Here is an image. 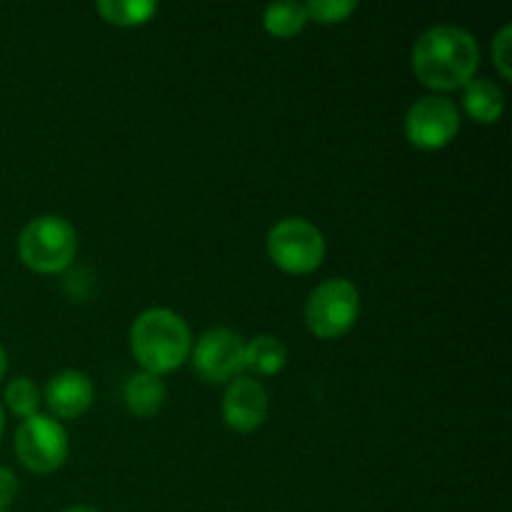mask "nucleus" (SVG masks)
Wrapping results in <instances>:
<instances>
[{
    "label": "nucleus",
    "instance_id": "12",
    "mask_svg": "<svg viewBox=\"0 0 512 512\" xmlns=\"http://www.w3.org/2000/svg\"><path fill=\"white\" fill-rule=\"evenodd\" d=\"M463 108L473 120L490 125L503 115L505 93L490 78H473L463 88Z\"/></svg>",
    "mask_w": 512,
    "mask_h": 512
},
{
    "label": "nucleus",
    "instance_id": "7",
    "mask_svg": "<svg viewBox=\"0 0 512 512\" xmlns=\"http://www.w3.org/2000/svg\"><path fill=\"white\" fill-rule=\"evenodd\" d=\"M405 138L420 150H440L458 135L460 110L445 95H425L405 113Z\"/></svg>",
    "mask_w": 512,
    "mask_h": 512
},
{
    "label": "nucleus",
    "instance_id": "16",
    "mask_svg": "<svg viewBox=\"0 0 512 512\" xmlns=\"http://www.w3.org/2000/svg\"><path fill=\"white\" fill-rule=\"evenodd\" d=\"M5 403H8V408L13 410L18 418H33V415H38L40 408L38 385L30 378L10 380L8 388H5Z\"/></svg>",
    "mask_w": 512,
    "mask_h": 512
},
{
    "label": "nucleus",
    "instance_id": "4",
    "mask_svg": "<svg viewBox=\"0 0 512 512\" xmlns=\"http://www.w3.org/2000/svg\"><path fill=\"white\" fill-rule=\"evenodd\" d=\"M265 248H268L270 260L278 265L280 270L293 275L313 273L320 268L325 260V238L305 218H283L270 228L268 238H265Z\"/></svg>",
    "mask_w": 512,
    "mask_h": 512
},
{
    "label": "nucleus",
    "instance_id": "19",
    "mask_svg": "<svg viewBox=\"0 0 512 512\" xmlns=\"http://www.w3.org/2000/svg\"><path fill=\"white\" fill-rule=\"evenodd\" d=\"M18 488L20 485L13 470L0 465V510H5L10 503H13L15 495H18Z\"/></svg>",
    "mask_w": 512,
    "mask_h": 512
},
{
    "label": "nucleus",
    "instance_id": "6",
    "mask_svg": "<svg viewBox=\"0 0 512 512\" xmlns=\"http://www.w3.org/2000/svg\"><path fill=\"white\" fill-rule=\"evenodd\" d=\"M15 455L30 473L48 475L63 468L70 455L68 430L50 415H33L15 433Z\"/></svg>",
    "mask_w": 512,
    "mask_h": 512
},
{
    "label": "nucleus",
    "instance_id": "8",
    "mask_svg": "<svg viewBox=\"0 0 512 512\" xmlns=\"http://www.w3.org/2000/svg\"><path fill=\"white\" fill-rule=\"evenodd\" d=\"M193 365L208 383H230L245 370V340L228 328H213L195 343Z\"/></svg>",
    "mask_w": 512,
    "mask_h": 512
},
{
    "label": "nucleus",
    "instance_id": "18",
    "mask_svg": "<svg viewBox=\"0 0 512 512\" xmlns=\"http://www.w3.org/2000/svg\"><path fill=\"white\" fill-rule=\"evenodd\" d=\"M510 48H512V28H510V25H503V28L498 30V35H495V40H493V60H495V65H498L500 75H503L505 80L512 78Z\"/></svg>",
    "mask_w": 512,
    "mask_h": 512
},
{
    "label": "nucleus",
    "instance_id": "5",
    "mask_svg": "<svg viewBox=\"0 0 512 512\" xmlns=\"http://www.w3.org/2000/svg\"><path fill=\"white\" fill-rule=\"evenodd\" d=\"M360 315V293L350 280L330 278L305 300V325L320 340L348 333Z\"/></svg>",
    "mask_w": 512,
    "mask_h": 512
},
{
    "label": "nucleus",
    "instance_id": "1",
    "mask_svg": "<svg viewBox=\"0 0 512 512\" xmlns=\"http://www.w3.org/2000/svg\"><path fill=\"white\" fill-rule=\"evenodd\" d=\"M478 60V40L460 25H433L415 40L413 70L433 90H463L473 80Z\"/></svg>",
    "mask_w": 512,
    "mask_h": 512
},
{
    "label": "nucleus",
    "instance_id": "23",
    "mask_svg": "<svg viewBox=\"0 0 512 512\" xmlns=\"http://www.w3.org/2000/svg\"><path fill=\"white\" fill-rule=\"evenodd\" d=\"M0 512H5V510H0Z\"/></svg>",
    "mask_w": 512,
    "mask_h": 512
},
{
    "label": "nucleus",
    "instance_id": "17",
    "mask_svg": "<svg viewBox=\"0 0 512 512\" xmlns=\"http://www.w3.org/2000/svg\"><path fill=\"white\" fill-rule=\"evenodd\" d=\"M358 3L355 0H310L305 3L308 20H315L320 25L343 23L350 13H355Z\"/></svg>",
    "mask_w": 512,
    "mask_h": 512
},
{
    "label": "nucleus",
    "instance_id": "13",
    "mask_svg": "<svg viewBox=\"0 0 512 512\" xmlns=\"http://www.w3.org/2000/svg\"><path fill=\"white\" fill-rule=\"evenodd\" d=\"M288 363V348L275 335H258L245 343V370L255 375H278Z\"/></svg>",
    "mask_w": 512,
    "mask_h": 512
},
{
    "label": "nucleus",
    "instance_id": "21",
    "mask_svg": "<svg viewBox=\"0 0 512 512\" xmlns=\"http://www.w3.org/2000/svg\"><path fill=\"white\" fill-rule=\"evenodd\" d=\"M63 512H103V510L93 508V505H73V508H68V510H63Z\"/></svg>",
    "mask_w": 512,
    "mask_h": 512
},
{
    "label": "nucleus",
    "instance_id": "22",
    "mask_svg": "<svg viewBox=\"0 0 512 512\" xmlns=\"http://www.w3.org/2000/svg\"><path fill=\"white\" fill-rule=\"evenodd\" d=\"M3 430H5V413H3V405H0V438H3Z\"/></svg>",
    "mask_w": 512,
    "mask_h": 512
},
{
    "label": "nucleus",
    "instance_id": "14",
    "mask_svg": "<svg viewBox=\"0 0 512 512\" xmlns=\"http://www.w3.org/2000/svg\"><path fill=\"white\" fill-rule=\"evenodd\" d=\"M95 8L103 15L105 23L120 25V28L145 25L158 13V3L155 0H98Z\"/></svg>",
    "mask_w": 512,
    "mask_h": 512
},
{
    "label": "nucleus",
    "instance_id": "10",
    "mask_svg": "<svg viewBox=\"0 0 512 512\" xmlns=\"http://www.w3.org/2000/svg\"><path fill=\"white\" fill-rule=\"evenodd\" d=\"M93 395V380L88 375L80 373V370H60L45 385L43 400L53 410V415L73 420L93 405Z\"/></svg>",
    "mask_w": 512,
    "mask_h": 512
},
{
    "label": "nucleus",
    "instance_id": "15",
    "mask_svg": "<svg viewBox=\"0 0 512 512\" xmlns=\"http://www.w3.org/2000/svg\"><path fill=\"white\" fill-rule=\"evenodd\" d=\"M308 23V10L305 3L298 0H283V3H270L263 10V25L275 38H293Z\"/></svg>",
    "mask_w": 512,
    "mask_h": 512
},
{
    "label": "nucleus",
    "instance_id": "20",
    "mask_svg": "<svg viewBox=\"0 0 512 512\" xmlns=\"http://www.w3.org/2000/svg\"><path fill=\"white\" fill-rule=\"evenodd\" d=\"M5 373H8V353H5V348L0 345V380L5 378Z\"/></svg>",
    "mask_w": 512,
    "mask_h": 512
},
{
    "label": "nucleus",
    "instance_id": "3",
    "mask_svg": "<svg viewBox=\"0 0 512 512\" xmlns=\"http://www.w3.org/2000/svg\"><path fill=\"white\" fill-rule=\"evenodd\" d=\"M20 260L35 273H60L78 253V233L60 215H38L18 235Z\"/></svg>",
    "mask_w": 512,
    "mask_h": 512
},
{
    "label": "nucleus",
    "instance_id": "9",
    "mask_svg": "<svg viewBox=\"0 0 512 512\" xmlns=\"http://www.w3.org/2000/svg\"><path fill=\"white\" fill-rule=\"evenodd\" d=\"M270 410L268 390L253 375H240L230 380L223 395V420L238 433H253L265 423Z\"/></svg>",
    "mask_w": 512,
    "mask_h": 512
},
{
    "label": "nucleus",
    "instance_id": "2",
    "mask_svg": "<svg viewBox=\"0 0 512 512\" xmlns=\"http://www.w3.org/2000/svg\"><path fill=\"white\" fill-rule=\"evenodd\" d=\"M130 350L148 373H173L190 358L193 335L175 310L148 308L130 325Z\"/></svg>",
    "mask_w": 512,
    "mask_h": 512
},
{
    "label": "nucleus",
    "instance_id": "11",
    "mask_svg": "<svg viewBox=\"0 0 512 512\" xmlns=\"http://www.w3.org/2000/svg\"><path fill=\"white\" fill-rule=\"evenodd\" d=\"M123 398L130 413L138 415V418H153V415L160 413L165 400H168V385L163 383L160 375L140 370V373L130 375L128 378Z\"/></svg>",
    "mask_w": 512,
    "mask_h": 512
}]
</instances>
